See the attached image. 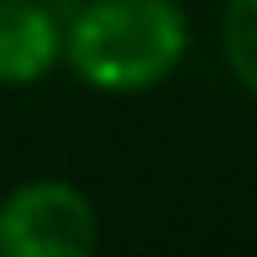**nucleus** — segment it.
<instances>
[{
  "label": "nucleus",
  "mask_w": 257,
  "mask_h": 257,
  "mask_svg": "<svg viewBox=\"0 0 257 257\" xmlns=\"http://www.w3.org/2000/svg\"><path fill=\"white\" fill-rule=\"evenodd\" d=\"M189 53L179 0H89L63 27V63L100 95H147Z\"/></svg>",
  "instance_id": "1"
},
{
  "label": "nucleus",
  "mask_w": 257,
  "mask_h": 257,
  "mask_svg": "<svg viewBox=\"0 0 257 257\" xmlns=\"http://www.w3.org/2000/svg\"><path fill=\"white\" fill-rule=\"evenodd\" d=\"M100 215L84 189L63 179H32L0 200V252L6 257H89Z\"/></svg>",
  "instance_id": "2"
},
{
  "label": "nucleus",
  "mask_w": 257,
  "mask_h": 257,
  "mask_svg": "<svg viewBox=\"0 0 257 257\" xmlns=\"http://www.w3.org/2000/svg\"><path fill=\"white\" fill-rule=\"evenodd\" d=\"M63 63V21L48 0H0V84H37Z\"/></svg>",
  "instance_id": "3"
},
{
  "label": "nucleus",
  "mask_w": 257,
  "mask_h": 257,
  "mask_svg": "<svg viewBox=\"0 0 257 257\" xmlns=\"http://www.w3.org/2000/svg\"><path fill=\"white\" fill-rule=\"evenodd\" d=\"M220 48L236 84L257 95V0H226L220 11Z\"/></svg>",
  "instance_id": "4"
}]
</instances>
